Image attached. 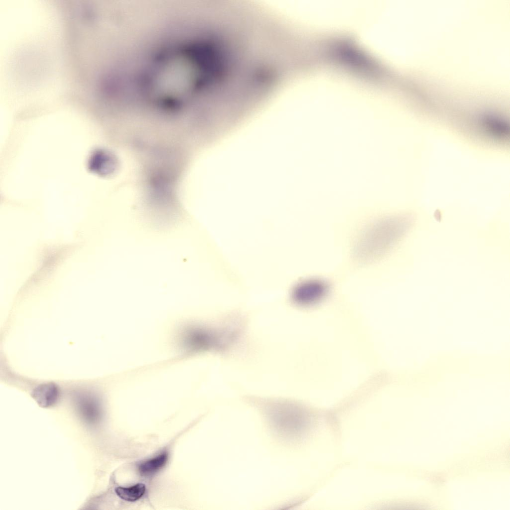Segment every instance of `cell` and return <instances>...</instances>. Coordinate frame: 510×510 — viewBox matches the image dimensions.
<instances>
[{
  "instance_id": "obj_1",
  "label": "cell",
  "mask_w": 510,
  "mask_h": 510,
  "mask_svg": "<svg viewBox=\"0 0 510 510\" xmlns=\"http://www.w3.org/2000/svg\"><path fill=\"white\" fill-rule=\"evenodd\" d=\"M170 44L147 59L135 79V92L162 106L179 107L196 101L209 104L221 79L215 47L203 35Z\"/></svg>"
},
{
  "instance_id": "obj_2",
  "label": "cell",
  "mask_w": 510,
  "mask_h": 510,
  "mask_svg": "<svg viewBox=\"0 0 510 510\" xmlns=\"http://www.w3.org/2000/svg\"><path fill=\"white\" fill-rule=\"evenodd\" d=\"M395 219L387 216L358 221L349 233L346 253L351 267L371 269L386 262L398 232Z\"/></svg>"
},
{
  "instance_id": "obj_3",
  "label": "cell",
  "mask_w": 510,
  "mask_h": 510,
  "mask_svg": "<svg viewBox=\"0 0 510 510\" xmlns=\"http://www.w3.org/2000/svg\"><path fill=\"white\" fill-rule=\"evenodd\" d=\"M336 289L335 281L324 275H315L300 281L295 287V298L300 304L311 306L321 303Z\"/></svg>"
},
{
  "instance_id": "obj_4",
  "label": "cell",
  "mask_w": 510,
  "mask_h": 510,
  "mask_svg": "<svg viewBox=\"0 0 510 510\" xmlns=\"http://www.w3.org/2000/svg\"><path fill=\"white\" fill-rule=\"evenodd\" d=\"M77 407L82 417L87 422L93 423L100 417L101 410L97 400L91 395H82L78 398Z\"/></svg>"
},
{
  "instance_id": "obj_5",
  "label": "cell",
  "mask_w": 510,
  "mask_h": 510,
  "mask_svg": "<svg viewBox=\"0 0 510 510\" xmlns=\"http://www.w3.org/2000/svg\"><path fill=\"white\" fill-rule=\"evenodd\" d=\"M59 389L53 383L42 384L36 387L32 393V397L41 407L52 406L58 400Z\"/></svg>"
},
{
  "instance_id": "obj_6",
  "label": "cell",
  "mask_w": 510,
  "mask_h": 510,
  "mask_svg": "<svg viewBox=\"0 0 510 510\" xmlns=\"http://www.w3.org/2000/svg\"><path fill=\"white\" fill-rule=\"evenodd\" d=\"M167 458V453H162L142 462L138 466L140 474L142 476H149L156 473L165 465Z\"/></svg>"
},
{
  "instance_id": "obj_7",
  "label": "cell",
  "mask_w": 510,
  "mask_h": 510,
  "mask_svg": "<svg viewBox=\"0 0 510 510\" xmlns=\"http://www.w3.org/2000/svg\"><path fill=\"white\" fill-rule=\"evenodd\" d=\"M115 492L121 499L126 501L133 502L144 495L145 487L144 484L138 483L128 487H117Z\"/></svg>"
}]
</instances>
